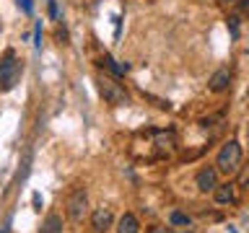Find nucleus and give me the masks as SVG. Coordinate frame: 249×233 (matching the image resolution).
<instances>
[{"label":"nucleus","mask_w":249,"mask_h":233,"mask_svg":"<svg viewBox=\"0 0 249 233\" xmlns=\"http://www.w3.org/2000/svg\"><path fill=\"white\" fill-rule=\"evenodd\" d=\"M169 220H171V225H177V228H190L192 225V217L187 213H182V210H174V213L169 215Z\"/></svg>","instance_id":"12"},{"label":"nucleus","mask_w":249,"mask_h":233,"mask_svg":"<svg viewBox=\"0 0 249 233\" xmlns=\"http://www.w3.org/2000/svg\"><path fill=\"white\" fill-rule=\"evenodd\" d=\"M112 223H114V215H112V210H109V207L93 210V215H91V228L96 231V233L109 231V228H112Z\"/></svg>","instance_id":"6"},{"label":"nucleus","mask_w":249,"mask_h":233,"mask_svg":"<svg viewBox=\"0 0 249 233\" xmlns=\"http://www.w3.org/2000/svg\"><path fill=\"white\" fill-rule=\"evenodd\" d=\"M101 62H104V65H107L109 70H112V73H114V75H124V73H127V70H130L127 65H117V62H114L112 57H109V54H107V57H104V60H101Z\"/></svg>","instance_id":"13"},{"label":"nucleus","mask_w":249,"mask_h":233,"mask_svg":"<svg viewBox=\"0 0 249 233\" xmlns=\"http://www.w3.org/2000/svg\"><path fill=\"white\" fill-rule=\"evenodd\" d=\"M213 197H215L218 205H233V202H236V186H233L231 182L229 184H218Z\"/></svg>","instance_id":"8"},{"label":"nucleus","mask_w":249,"mask_h":233,"mask_svg":"<svg viewBox=\"0 0 249 233\" xmlns=\"http://www.w3.org/2000/svg\"><path fill=\"white\" fill-rule=\"evenodd\" d=\"M18 8H21V11L26 13V16H31V11H34V5H31V0H18Z\"/></svg>","instance_id":"15"},{"label":"nucleus","mask_w":249,"mask_h":233,"mask_svg":"<svg viewBox=\"0 0 249 233\" xmlns=\"http://www.w3.org/2000/svg\"><path fill=\"white\" fill-rule=\"evenodd\" d=\"M229 85H231V73H229L226 67L215 70V73L210 75V81H208V88L213 91V93H223Z\"/></svg>","instance_id":"7"},{"label":"nucleus","mask_w":249,"mask_h":233,"mask_svg":"<svg viewBox=\"0 0 249 233\" xmlns=\"http://www.w3.org/2000/svg\"><path fill=\"white\" fill-rule=\"evenodd\" d=\"M21 73H23L21 60L16 57L13 50H5V54L0 57V93L13 91L21 81Z\"/></svg>","instance_id":"1"},{"label":"nucleus","mask_w":249,"mask_h":233,"mask_svg":"<svg viewBox=\"0 0 249 233\" xmlns=\"http://www.w3.org/2000/svg\"><path fill=\"white\" fill-rule=\"evenodd\" d=\"M247 135H249V127H247Z\"/></svg>","instance_id":"20"},{"label":"nucleus","mask_w":249,"mask_h":233,"mask_svg":"<svg viewBox=\"0 0 249 233\" xmlns=\"http://www.w3.org/2000/svg\"><path fill=\"white\" fill-rule=\"evenodd\" d=\"M239 163H241V145L236 143V140H229L221 150H218V158H215V168L218 174H236L239 171Z\"/></svg>","instance_id":"3"},{"label":"nucleus","mask_w":249,"mask_h":233,"mask_svg":"<svg viewBox=\"0 0 249 233\" xmlns=\"http://www.w3.org/2000/svg\"><path fill=\"white\" fill-rule=\"evenodd\" d=\"M86 213H89V200H86V192L83 189H75L73 194L68 197V217L73 223H81Z\"/></svg>","instance_id":"4"},{"label":"nucleus","mask_w":249,"mask_h":233,"mask_svg":"<svg viewBox=\"0 0 249 233\" xmlns=\"http://www.w3.org/2000/svg\"><path fill=\"white\" fill-rule=\"evenodd\" d=\"M239 11L244 16H249V0H239Z\"/></svg>","instance_id":"17"},{"label":"nucleus","mask_w":249,"mask_h":233,"mask_svg":"<svg viewBox=\"0 0 249 233\" xmlns=\"http://www.w3.org/2000/svg\"><path fill=\"white\" fill-rule=\"evenodd\" d=\"M34 39H36V50H39V47H42V23H36V31H34Z\"/></svg>","instance_id":"16"},{"label":"nucleus","mask_w":249,"mask_h":233,"mask_svg":"<svg viewBox=\"0 0 249 233\" xmlns=\"http://www.w3.org/2000/svg\"><path fill=\"white\" fill-rule=\"evenodd\" d=\"M50 16H57V5H54V0H50Z\"/></svg>","instance_id":"19"},{"label":"nucleus","mask_w":249,"mask_h":233,"mask_svg":"<svg viewBox=\"0 0 249 233\" xmlns=\"http://www.w3.org/2000/svg\"><path fill=\"white\" fill-rule=\"evenodd\" d=\"M99 93H101V99L107 101V104H112V106H124L130 101V93L127 88L117 81V78L112 75H99Z\"/></svg>","instance_id":"2"},{"label":"nucleus","mask_w":249,"mask_h":233,"mask_svg":"<svg viewBox=\"0 0 249 233\" xmlns=\"http://www.w3.org/2000/svg\"><path fill=\"white\" fill-rule=\"evenodd\" d=\"M156 145H159V150L161 153H171V150H174V148H177V137H174V132H156Z\"/></svg>","instance_id":"10"},{"label":"nucleus","mask_w":249,"mask_h":233,"mask_svg":"<svg viewBox=\"0 0 249 233\" xmlns=\"http://www.w3.org/2000/svg\"><path fill=\"white\" fill-rule=\"evenodd\" d=\"M229 31L233 39H239V16H229Z\"/></svg>","instance_id":"14"},{"label":"nucleus","mask_w":249,"mask_h":233,"mask_svg":"<svg viewBox=\"0 0 249 233\" xmlns=\"http://www.w3.org/2000/svg\"><path fill=\"white\" fill-rule=\"evenodd\" d=\"M39 233H62V217L57 213H50L44 217L42 228H39Z\"/></svg>","instance_id":"11"},{"label":"nucleus","mask_w":249,"mask_h":233,"mask_svg":"<svg viewBox=\"0 0 249 233\" xmlns=\"http://www.w3.org/2000/svg\"><path fill=\"white\" fill-rule=\"evenodd\" d=\"M241 186H247V189H249V171H244V174H241Z\"/></svg>","instance_id":"18"},{"label":"nucleus","mask_w":249,"mask_h":233,"mask_svg":"<svg viewBox=\"0 0 249 233\" xmlns=\"http://www.w3.org/2000/svg\"><path fill=\"white\" fill-rule=\"evenodd\" d=\"M117 233H140V223L132 213H124L120 220H117Z\"/></svg>","instance_id":"9"},{"label":"nucleus","mask_w":249,"mask_h":233,"mask_svg":"<svg viewBox=\"0 0 249 233\" xmlns=\"http://www.w3.org/2000/svg\"><path fill=\"white\" fill-rule=\"evenodd\" d=\"M195 184H197L200 192H215V186H218V168H213V166L200 168L197 176H195Z\"/></svg>","instance_id":"5"}]
</instances>
